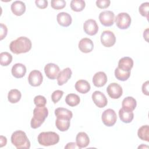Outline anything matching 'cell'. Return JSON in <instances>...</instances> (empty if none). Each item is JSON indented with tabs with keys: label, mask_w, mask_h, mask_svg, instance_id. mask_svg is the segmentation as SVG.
<instances>
[{
	"label": "cell",
	"mask_w": 149,
	"mask_h": 149,
	"mask_svg": "<svg viewBox=\"0 0 149 149\" xmlns=\"http://www.w3.org/2000/svg\"><path fill=\"white\" fill-rule=\"evenodd\" d=\"M31 40L26 37H20L11 41L9 45L10 51L15 54H20L29 52L31 48Z\"/></svg>",
	"instance_id": "cell-1"
},
{
	"label": "cell",
	"mask_w": 149,
	"mask_h": 149,
	"mask_svg": "<svg viewBox=\"0 0 149 149\" xmlns=\"http://www.w3.org/2000/svg\"><path fill=\"white\" fill-rule=\"evenodd\" d=\"M11 142L17 149H29L30 142L25 132L22 130H16L11 136Z\"/></svg>",
	"instance_id": "cell-2"
},
{
	"label": "cell",
	"mask_w": 149,
	"mask_h": 149,
	"mask_svg": "<svg viewBox=\"0 0 149 149\" xmlns=\"http://www.w3.org/2000/svg\"><path fill=\"white\" fill-rule=\"evenodd\" d=\"M48 115V110L45 106L36 107L33 110V117L31 118L30 125L33 129L41 126Z\"/></svg>",
	"instance_id": "cell-3"
},
{
	"label": "cell",
	"mask_w": 149,
	"mask_h": 149,
	"mask_svg": "<svg viewBox=\"0 0 149 149\" xmlns=\"http://www.w3.org/2000/svg\"><path fill=\"white\" fill-rule=\"evenodd\" d=\"M38 143L43 146H50L57 144L59 141V135L54 132H43L37 137Z\"/></svg>",
	"instance_id": "cell-4"
},
{
	"label": "cell",
	"mask_w": 149,
	"mask_h": 149,
	"mask_svg": "<svg viewBox=\"0 0 149 149\" xmlns=\"http://www.w3.org/2000/svg\"><path fill=\"white\" fill-rule=\"evenodd\" d=\"M116 26L120 29H127L131 24L132 19L127 13L122 12L119 13L115 17Z\"/></svg>",
	"instance_id": "cell-5"
},
{
	"label": "cell",
	"mask_w": 149,
	"mask_h": 149,
	"mask_svg": "<svg viewBox=\"0 0 149 149\" xmlns=\"http://www.w3.org/2000/svg\"><path fill=\"white\" fill-rule=\"evenodd\" d=\"M101 119L105 126L108 127L112 126L115 124L117 120L116 112L113 109H107L103 112Z\"/></svg>",
	"instance_id": "cell-6"
},
{
	"label": "cell",
	"mask_w": 149,
	"mask_h": 149,
	"mask_svg": "<svg viewBox=\"0 0 149 149\" xmlns=\"http://www.w3.org/2000/svg\"><path fill=\"white\" fill-rule=\"evenodd\" d=\"M99 20L103 26H111L114 23L115 14L111 10L102 11L99 15Z\"/></svg>",
	"instance_id": "cell-7"
},
{
	"label": "cell",
	"mask_w": 149,
	"mask_h": 149,
	"mask_svg": "<svg viewBox=\"0 0 149 149\" xmlns=\"http://www.w3.org/2000/svg\"><path fill=\"white\" fill-rule=\"evenodd\" d=\"M101 42L105 47L113 46L116 42V37L114 33L110 30L104 31L101 35Z\"/></svg>",
	"instance_id": "cell-8"
},
{
	"label": "cell",
	"mask_w": 149,
	"mask_h": 149,
	"mask_svg": "<svg viewBox=\"0 0 149 149\" xmlns=\"http://www.w3.org/2000/svg\"><path fill=\"white\" fill-rule=\"evenodd\" d=\"M107 92L111 98L118 99L122 96L123 90L119 84L116 83H112L107 87Z\"/></svg>",
	"instance_id": "cell-9"
},
{
	"label": "cell",
	"mask_w": 149,
	"mask_h": 149,
	"mask_svg": "<svg viewBox=\"0 0 149 149\" xmlns=\"http://www.w3.org/2000/svg\"><path fill=\"white\" fill-rule=\"evenodd\" d=\"M43 76L40 71L38 70H32L29 74L28 81L29 84L33 87H37L41 84Z\"/></svg>",
	"instance_id": "cell-10"
},
{
	"label": "cell",
	"mask_w": 149,
	"mask_h": 149,
	"mask_svg": "<svg viewBox=\"0 0 149 149\" xmlns=\"http://www.w3.org/2000/svg\"><path fill=\"white\" fill-rule=\"evenodd\" d=\"M44 72L48 79L54 80L57 78L60 72V69L57 65L53 63H49L45 66Z\"/></svg>",
	"instance_id": "cell-11"
},
{
	"label": "cell",
	"mask_w": 149,
	"mask_h": 149,
	"mask_svg": "<svg viewBox=\"0 0 149 149\" xmlns=\"http://www.w3.org/2000/svg\"><path fill=\"white\" fill-rule=\"evenodd\" d=\"M92 100L95 105L100 108L105 107L108 103L106 96L100 91H95L92 94Z\"/></svg>",
	"instance_id": "cell-12"
},
{
	"label": "cell",
	"mask_w": 149,
	"mask_h": 149,
	"mask_svg": "<svg viewBox=\"0 0 149 149\" xmlns=\"http://www.w3.org/2000/svg\"><path fill=\"white\" fill-rule=\"evenodd\" d=\"M83 29L87 34L94 36L98 31V26L95 20L88 19L84 23Z\"/></svg>",
	"instance_id": "cell-13"
},
{
	"label": "cell",
	"mask_w": 149,
	"mask_h": 149,
	"mask_svg": "<svg viewBox=\"0 0 149 149\" xmlns=\"http://www.w3.org/2000/svg\"><path fill=\"white\" fill-rule=\"evenodd\" d=\"M78 46L80 51L84 53L90 52L94 48L93 42L88 38H83L81 39L79 42Z\"/></svg>",
	"instance_id": "cell-14"
},
{
	"label": "cell",
	"mask_w": 149,
	"mask_h": 149,
	"mask_svg": "<svg viewBox=\"0 0 149 149\" xmlns=\"http://www.w3.org/2000/svg\"><path fill=\"white\" fill-rule=\"evenodd\" d=\"M72 72L69 68H66L61 71L57 76V82L59 86L65 84L72 76Z\"/></svg>",
	"instance_id": "cell-15"
},
{
	"label": "cell",
	"mask_w": 149,
	"mask_h": 149,
	"mask_svg": "<svg viewBox=\"0 0 149 149\" xmlns=\"http://www.w3.org/2000/svg\"><path fill=\"white\" fill-rule=\"evenodd\" d=\"M107 74L104 72H97L93 77V84L97 87L104 86L107 82Z\"/></svg>",
	"instance_id": "cell-16"
},
{
	"label": "cell",
	"mask_w": 149,
	"mask_h": 149,
	"mask_svg": "<svg viewBox=\"0 0 149 149\" xmlns=\"http://www.w3.org/2000/svg\"><path fill=\"white\" fill-rule=\"evenodd\" d=\"M12 13L16 16H22L26 11L25 3L20 1H14L10 6Z\"/></svg>",
	"instance_id": "cell-17"
},
{
	"label": "cell",
	"mask_w": 149,
	"mask_h": 149,
	"mask_svg": "<svg viewBox=\"0 0 149 149\" xmlns=\"http://www.w3.org/2000/svg\"><path fill=\"white\" fill-rule=\"evenodd\" d=\"M133 66V59L128 56L123 57L119 59L118 62V68L125 72H130Z\"/></svg>",
	"instance_id": "cell-18"
},
{
	"label": "cell",
	"mask_w": 149,
	"mask_h": 149,
	"mask_svg": "<svg viewBox=\"0 0 149 149\" xmlns=\"http://www.w3.org/2000/svg\"><path fill=\"white\" fill-rule=\"evenodd\" d=\"M56 20L59 25L63 27L69 26L72 22L71 16L66 12H60L57 15Z\"/></svg>",
	"instance_id": "cell-19"
},
{
	"label": "cell",
	"mask_w": 149,
	"mask_h": 149,
	"mask_svg": "<svg viewBox=\"0 0 149 149\" xmlns=\"http://www.w3.org/2000/svg\"><path fill=\"white\" fill-rule=\"evenodd\" d=\"M11 72L13 76H14L15 78H22L26 73V68L23 64L17 63L12 66Z\"/></svg>",
	"instance_id": "cell-20"
},
{
	"label": "cell",
	"mask_w": 149,
	"mask_h": 149,
	"mask_svg": "<svg viewBox=\"0 0 149 149\" xmlns=\"http://www.w3.org/2000/svg\"><path fill=\"white\" fill-rule=\"evenodd\" d=\"M76 141L77 145L80 148L87 147L90 143L89 137L85 132L78 133L76 137Z\"/></svg>",
	"instance_id": "cell-21"
},
{
	"label": "cell",
	"mask_w": 149,
	"mask_h": 149,
	"mask_svg": "<svg viewBox=\"0 0 149 149\" xmlns=\"http://www.w3.org/2000/svg\"><path fill=\"white\" fill-rule=\"evenodd\" d=\"M137 105L136 100L132 97H127L125 98L122 103V108L127 111H133L135 109Z\"/></svg>",
	"instance_id": "cell-22"
},
{
	"label": "cell",
	"mask_w": 149,
	"mask_h": 149,
	"mask_svg": "<svg viewBox=\"0 0 149 149\" xmlns=\"http://www.w3.org/2000/svg\"><path fill=\"white\" fill-rule=\"evenodd\" d=\"M75 88L80 93L86 94L90 90L91 87L89 83L85 80H79L75 83Z\"/></svg>",
	"instance_id": "cell-23"
},
{
	"label": "cell",
	"mask_w": 149,
	"mask_h": 149,
	"mask_svg": "<svg viewBox=\"0 0 149 149\" xmlns=\"http://www.w3.org/2000/svg\"><path fill=\"white\" fill-rule=\"evenodd\" d=\"M55 115L56 118L66 119L70 120L73 116V113L71 111L65 108H58L55 110Z\"/></svg>",
	"instance_id": "cell-24"
},
{
	"label": "cell",
	"mask_w": 149,
	"mask_h": 149,
	"mask_svg": "<svg viewBox=\"0 0 149 149\" xmlns=\"http://www.w3.org/2000/svg\"><path fill=\"white\" fill-rule=\"evenodd\" d=\"M119 118L124 123H130L134 118V113L132 111H127L123 108H120L119 111Z\"/></svg>",
	"instance_id": "cell-25"
},
{
	"label": "cell",
	"mask_w": 149,
	"mask_h": 149,
	"mask_svg": "<svg viewBox=\"0 0 149 149\" xmlns=\"http://www.w3.org/2000/svg\"><path fill=\"white\" fill-rule=\"evenodd\" d=\"M70 120L66 119L56 118L55 120V125L58 130L61 132H65L68 130L70 127Z\"/></svg>",
	"instance_id": "cell-26"
},
{
	"label": "cell",
	"mask_w": 149,
	"mask_h": 149,
	"mask_svg": "<svg viewBox=\"0 0 149 149\" xmlns=\"http://www.w3.org/2000/svg\"><path fill=\"white\" fill-rule=\"evenodd\" d=\"M22 97V94L17 89L10 90L8 95V99L9 102L12 104H15L20 101Z\"/></svg>",
	"instance_id": "cell-27"
},
{
	"label": "cell",
	"mask_w": 149,
	"mask_h": 149,
	"mask_svg": "<svg viewBox=\"0 0 149 149\" xmlns=\"http://www.w3.org/2000/svg\"><path fill=\"white\" fill-rule=\"evenodd\" d=\"M80 101L79 96L76 94H69L65 98L66 103L70 107H75L77 105Z\"/></svg>",
	"instance_id": "cell-28"
},
{
	"label": "cell",
	"mask_w": 149,
	"mask_h": 149,
	"mask_svg": "<svg viewBox=\"0 0 149 149\" xmlns=\"http://www.w3.org/2000/svg\"><path fill=\"white\" fill-rule=\"evenodd\" d=\"M138 137L142 140L149 141V126L148 125H143L140 127L137 132Z\"/></svg>",
	"instance_id": "cell-29"
},
{
	"label": "cell",
	"mask_w": 149,
	"mask_h": 149,
	"mask_svg": "<svg viewBox=\"0 0 149 149\" xmlns=\"http://www.w3.org/2000/svg\"><path fill=\"white\" fill-rule=\"evenodd\" d=\"M86 3L83 0H72L70 2V8L74 12H81L85 8Z\"/></svg>",
	"instance_id": "cell-30"
},
{
	"label": "cell",
	"mask_w": 149,
	"mask_h": 149,
	"mask_svg": "<svg viewBox=\"0 0 149 149\" xmlns=\"http://www.w3.org/2000/svg\"><path fill=\"white\" fill-rule=\"evenodd\" d=\"M12 61V56L7 52H2L0 54V63L2 66L9 65Z\"/></svg>",
	"instance_id": "cell-31"
},
{
	"label": "cell",
	"mask_w": 149,
	"mask_h": 149,
	"mask_svg": "<svg viewBox=\"0 0 149 149\" xmlns=\"http://www.w3.org/2000/svg\"><path fill=\"white\" fill-rule=\"evenodd\" d=\"M115 76L119 80L126 81L129 78L130 76V72L123 71L118 67L115 70Z\"/></svg>",
	"instance_id": "cell-32"
},
{
	"label": "cell",
	"mask_w": 149,
	"mask_h": 149,
	"mask_svg": "<svg viewBox=\"0 0 149 149\" xmlns=\"http://www.w3.org/2000/svg\"><path fill=\"white\" fill-rule=\"evenodd\" d=\"M51 7L56 10L64 8L66 6V2L64 0H52L51 2Z\"/></svg>",
	"instance_id": "cell-33"
},
{
	"label": "cell",
	"mask_w": 149,
	"mask_h": 149,
	"mask_svg": "<svg viewBox=\"0 0 149 149\" xmlns=\"http://www.w3.org/2000/svg\"><path fill=\"white\" fill-rule=\"evenodd\" d=\"M148 9H149V3L148 2L143 3L139 8V11L140 14L146 17L147 19H148Z\"/></svg>",
	"instance_id": "cell-34"
},
{
	"label": "cell",
	"mask_w": 149,
	"mask_h": 149,
	"mask_svg": "<svg viewBox=\"0 0 149 149\" xmlns=\"http://www.w3.org/2000/svg\"><path fill=\"white\" fill-rule=\"evenodd\" d=\"M34 103L36 107H44L47 103V100L44 96L38 95L34 97Z\"/></svg>",
	"instance_id": "cell-35"
},
{
	"label": "cell",
	"mask_w": 149,
	"mask_h": 149,
	"mask_svg": "<svg viewBox=\"0 0 149 149\" xmlns=\"http://www.w3.org/2000/svg\"><path fill=\"white\" fill-rule=\"evenodd\" d=\"M63 93H64L63 91L60 90H56L54 91L51 95V99L53 102L54 104L57 103L62 97Z\"/></svg>",
	"instance_id": "cell-36"
},
{
	"label": "cell",
	"mask_w": 149,
	"mask_h": 149,
	"mask_svg": "<svg viewBox=\"0 0 149 149\" xmlns=\"http://www.w3.org/2000/svg\"><path fill=\"white\" fill-rule=\"evenodd\" d=\"M111 3L109 0H97L96 1V5L100 9L107 8Z\"/></svg>",
	"instance_id": "cell-37"
},
{
	"label": "cell",
	"mask_w": 149,
	"mask_h": 149,
	"mask_svg": "<svg viewBox=\"0 0 149 149\" xmlns=\"http://www.w3.org/2000/svg\"><path fill=\"white\" fill-rule=\"evenodd\" d=\"M1 33H0V40H2L4 38L6 37L8 33L7 27L3 23H1Z\"/></svg>",
	"instance_id": "cell-38"
},
{
	"label": "cell",
	"mask_w": 149,
	"mask_h": 149,
	"mask_svg": "<svg viewBox=\"0 0 149 149\" xmlns=\"http://www.w3.org/2000/svg\"><path fill=\"white\" fill-rule=\"evenodd\" d=\"M35 3L36 6L40 9H45L48 6V1L46 0H36Z\"/></svg>",
	"instance_id": "cell-39"
},
{
	"label": "cell",
	"mask_w": 149,
	"mask_h": 149,
	"mask_svg": "<svg viewBox=\"0 0 149 149\" xmlns=\"http://www.w3.org/2000/svg\"><path fill=\"white\" fill-rule=\"evenodd\" d=\"M148 85H149V82L148 81H146L145 83L143 84L142 86V91L144 94L146 95H148Z\"/></svg>",
	"instance_id": "cell-40"
},
{
	"label": "cell",
	"mask_w": 149,
	"mask_h": 149,
	"mask_svg": "<svg viewBox=\"0 0 149 149\" xmlns=\"http://www.w3.org/2000/svg\"><path fill=\"white\" fill-rule=\"evenodd\" d=\"M65 148H79L80 149V148L77 145L76 143H74V142H70V143H68L66 146L65 147Z\"/></svg>",
	"instance_id": "cell-41"
},
{
	"label": "cell",
	"mask_w": 149,
	"mask_h": 149,
	"mask_svg": "<svg viewBox=\"0 0 149 149\" xmlns=\"http://www.w3.org/2000/svg\"><path fill=\"white\" fill-rule=\"evenodd\" d=\"M6 143H7V139L6 137L1 136H0V147H2L6 146Z\"/></svg>",
	"instance_id": "cell-42"
}]
</instances>
